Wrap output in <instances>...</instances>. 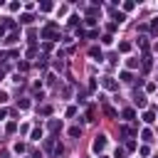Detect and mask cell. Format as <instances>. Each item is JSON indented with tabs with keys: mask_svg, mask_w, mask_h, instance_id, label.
Wrapping results in <instances>:
<instances>
[{
	"mask_svg": "<svg viewBox=\"0 0 158 158\" xmlns=\"http://www.w3.org/2000/svg\"><path fill=\"white\" fill-rule=\"evenodd\" d=\"M106 146V141H104V136H97V141H94V151H101Z\"/></svg>",
	"mask_w": 158,
	"mask_h": 158,
	"instance_id": "obj_1",
	"label": "cell"
}]
</instances>
